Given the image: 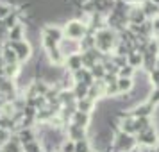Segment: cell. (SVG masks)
<instances>
[{"mask_svg": "<svg viewBox=\"0 0 159 152\" xmlns=\"http://www.w3.org/2000/svg\"><path fill=\"white\" fill-rule=\"evenodd\" d=\"M66 34L70 38H80L84 34V25L79 22H72L68 23V27H66Z\"/></svg>", "mask_w": 159, "mask_h": 152, "instance_id": "obj_1", "label": "cell"}, {"mask_svg": "<svg viewBox=\"0 0 159 152\" xmlns=\"http://www.w3.org/2000/svg\"><path fill=\"white\" fill-rule=\"evenodd\" d=\"M13 48H15V52L18 54V58L20 59H27L29 58L30 48H29V45L27 43H23V41H16V43L13 45Z\"/></svg>", "mask_w": 159, "mask_h": 152, "instance_id": "obj_2", "label": "cell"}, {"mask_svg": "<svg viewBox=\"0 0 159 152\" xmlns=\"http://www.w3.org/2000/svg\"><path fill=\"white\" fill-rule=\"evenodd\" d=\"M130 88H132V81L130 79L122 77V79L118 81V90H120V91H127V90H130Z\"/></svg>", "mask_w": 159, "mask_h": 152, "instance_id": "obj_3", "label": "cell"}, {"mask_svg": "<svg viewBox=\"0 0 159 152\" xmlns=\"http://www.w3.org/2000/svg\"><path fill=\"white\" fill-rule=\"evenodd\" d=\"M89 150V147H88L86 141H77L75 143V152H88Z\"/></svg>", "mask_w": 159, "mask_h": 152, "instance_id": "obj_4", "label": "cell"}, {"mask_svg": "<svg viewBox=\"0 0 159 152\" xmlns=\"http://www.w3.org/2000/svg\"><path fill=\"white\" fill-rule=\"evenodd\" d=\"M6 59H7V63H11V61H16V52L15 50H6Z\"/></svg>", "mask_w": 159, "mask_h": 152, "instance_id": "obj_5", "label": "cell"}, {"mask_svg": "<svg viewBox=\"0 0 159 152\" xmlns=\"http://www.w3.org/2000/svg\"><path fill=\"white\" fill-rule=\"evenodd\" d=\"M130 73H132V68H130V66H123V70L120 72V75H122V77H125V79H129Z\"/></svg>", "mask_w": 159, "mask_h": 152, "instance_id": "obj_6", "label": "cell"}, {"mask_svg": "<svg viewBox=\"0 0 159 152\" xmlns=\"http://www.w3.org/2000/svg\"><path fill=\"white\" fill-rule=\"evenodd\" d=\"M7 13H9V7H7V6H2V4H0V18H6V16H7Z\"/></svg>", "mask_w": 159, "mask_h": 152, "instance_id": "obj_7", "label": "cell"}, {"mask_svg": "<svg viewBox=\"0 0 159 152\" xmlns=\"http://www.w3.org/2000/svg\"><path fill=\"white\" fill-rule=\"evenodd\" d=\"M65 152H75V143H66L65 145Z\"/></svg>", "mask_w": 159, "mask_h": 152, "instance_id": "obj_8", "label": "cell"}, {"mask_svg": "<svg viewBox=\"0 0 159 152\" xmlns=\"http://www.w3.org/2000/svg\"><path fill=\"white\" fill-rule=\"evenodd\" d=\"M152 2H157V4H159V0H152Z\"/></svg>", "mask_w": 159, "mask_h": 152, "instance_id": "obj_9", "label": "cell"}]
</instances>
